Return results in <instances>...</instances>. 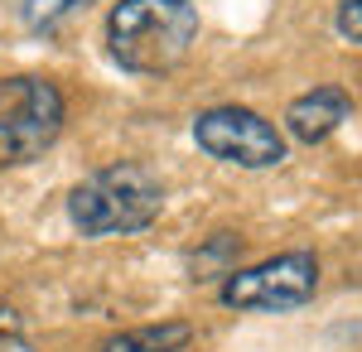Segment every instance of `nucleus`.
I'll use <instances>...</instances> for the list:
<instances>
[{"label":"nucleus","mask_w":362,"mask_h":352,"mask_svg":"<svg viewBox=\"0 0 362 352\" xmlns=\"http://www.w3.org/2000/svg\"><path fill=\"white\" fill-rule=\"evenodd\" d=\"M198 44L194 0H121L107 15V54L136 78L174 73Z\"/></svg>","instance_id":"nucleus-1"},{"label":"nucleus","mask_w":362,"mask_h":352,"mask_svg":"<svg viewBox=\"0 0 362 352\" xmlns=\"http://www.w3.org/2000/svg\"><path fill=\"white\" fill-rule=\"evenodd\" d=\"M165 208V184L145 164H107L68 193V222L83 237H131L145 232Z\"/></svg>","instance_id":"nucleus-2"},{"label":"nucleus","mask_w":362,"mask_h":352,"mask_svg":"<svg viewBox=\"0 0 362 352\" xmlns=\"http://www.w3.org/2000/svg\"><path fill=\"white\" fill-rule=\"evenodd\" d=\"M63 92L49 78L34 73H10L0 78V169L44 160L63 131Z\"/></svg>","instance_id":"nucleus-3"},{"label":"nucleus","mask_w":362,"mask_h":352,"mask_svg":"<svg viewBox=\"0 0 362 352\" xmlns=\"http://www.w3.org/2000/svg\"><path fill=\"white\" fill-rule=\"evenodd\" d=\"M319 290V256L314 251H280L256 266H237L223 275L218 299L237 314H285L309 304Z\"/></svg>","instance_id":"nucleus-4"},{"label":"nucleus","mask_w":362,"mask_h":352,"mask_svg":"<svg viewBox=\"0 0 362 352\" xmlns=\"http://www.w3.org/2000/svg\"><path fill=\"white\" fill-rule=\"evenodd\" d=\"M194 145L237 169H276L285 160V136L276 121L251 107H208L194 116Z\"/></svg>","instance_id":"nucleus-5"},{"label":"nucleus","mask_w":362,"mask_h":352,"mask_svg":"<svg viewBox=\"0 0 362 352\" xmlns=\"http://www.w3.org/2000/svg\"><path fill=\"white\" fill-rule=\"evenodd\" d=\"M348 116H353V97L343 87H334V82H319V87L300 92L285 107V131H290V140H300V145H324Z\"/></svg>","instance_id":"nucleus-6"},{"label":"nucleus","mask_w":362,"mask_h":352,"mask_svg":"<svg viewBox=\"0 0 362 352\" xmlns=\"http://www.w3.org/2000/svg\"><path fill=\"white\" fill-rule=\"evenodd\" d=\"M194 343V328L169 319V324H145V328H126V333H112L102 352H184Z\"/></svg>","instance_id":"nucleus-7"},{"label":"nucleus","mask_w":362,"mask_h":352,"mask_svg":"<svg viewBox=\"0 0 362 352\" xmlns=\"http://www.w3.org/2000/svg\"><path fill=\"white\" fill-rule=\"evenodd\" d=\"M83 0H15V10H20V20L29 29H54L68 10H78Z\"/></svg>","instance_id":"nucleus-8"},{"label":"nucleus","mask_w":362,"mask_h":352,"mask_svg":"<svg viewBox=\"0 0 362 352\" xmlns=\"http://www.w3.org/2000/svg\"><path fill=\"white\" fill-rule=\"evenodd\" d=\"M0 352H34L29 333L20 328V319H15L10 309H0Z\"/></svg>","instance_id":"nucleus-9"},{"label":"nucleus","mask_w":362,"mask_h":352,"mask_svg":"<svg viewBox=\"0 0 362 352\" xmlns=\"http://www.w3.org/2000/svg\"><path fill=\"white\" fill-rule=\"evenodd\" d=\"M334 29L348 39V44H362V0H343V5H338Z\"/></svg>","instance_id":"nucleus-10"}]
</instances>
